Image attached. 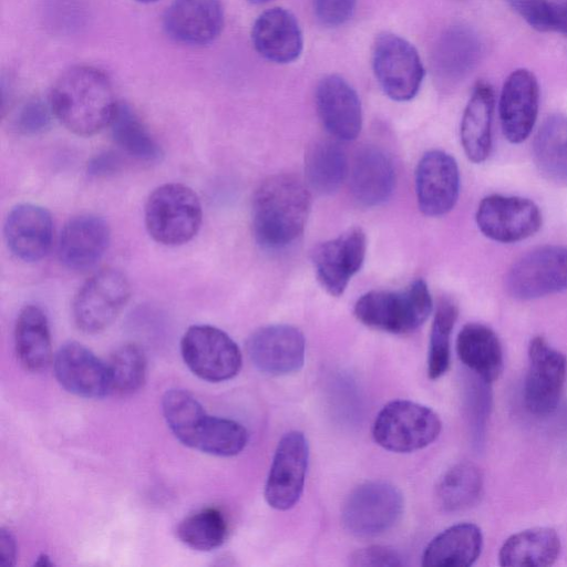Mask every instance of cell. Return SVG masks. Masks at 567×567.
I'll use <instances>...</instances> for the list:
<instances>
[{
  "mask_svg": "<svg viewBox=\"0 0 567 567\" xmlns=\"http://www.w3.org/2000/svg\"><path fill=\"white\" fill-rule=\"evenodd\" d=\"M53 369L61 386L78 396L95 399L111 393L107 364L79 342H66L58 350Z\"/></svg>",
  "mask_w": 567,
  "mask_h": 567,
  "instance_id": "d6986e66",
  "label": "cell"
},
{
  "mask_svg": "<svg viewBox=\"0 0 567 567\" xmlns=\"http://www.w3.org/2000/svg\"><path fill=\"white\" fill-rule=\"evenodd\" d=\"M494 91L486 82L474 86L465 106L460 128L462 147L466 157L476 164L487 159L492 151V122Z\"/></svg>",
  "mask_w": 567,
  "mask_h": 567,
  "instance_id": "d4e9b609",
  "label": "cell"
},
{
  "mask_svg": "<svg viewBox=\"0 0 567 567\" xmlns=\"http://www.w3.org/2000/svg\"><path fill=\"white\" fill-rule=\"evenodd\" d=\"M14 349L28 371L45 370L52 359L51 334L44 311L34 305L21 309L14 326Z\"/></svg>",
  "mask_w": 567,
  "mask_h": 567,
  "instance_id": "f1b7e54d",
  "label": "cell"
},
{
  "mask_svg": "<svg viewBox=\"0 0 567 567\" xmlns=\"http://www.w3.org/2000/svg\"><path fill=\"white\" fill-rule=\"evenodd\" d=\"M482 55V43L477 34L465 27L446 31L437 44V72L447 81H460L476 66Z\"/></svg>",
  "mask_w": 567,
  "mask_h": 567,
  "instance_id": "1f68e13d",
  "label": "cell"
},
{
  "mask_svg": "<svg viewBox=\"0 0 567 567\" xmlns=\"http://www.w3.org/2000/svg\"><path fill=\"white\" fill-rule=\"evenodd\" d=\"M439 415L409 400L385 404L377 415L372 435L378 445L395 453H411L433 443L441 433Z\"/></svg>",
  "mask_w": 567,
  "mask_h": 567,
  "instance_id": "5b68a950",
  "label": "cell"
},
{
  "mask_svg": "<svg viewBox=\"0 0 567 567\" xmlns=\"http://www.w3.org/2000/svg\"><path fill=\"white\" fill-rule=\"evenodd\" d=\"M350 190L354 200L363 207L385 203L393 193L395 171L391 158L380 148H361L350 168Z\"/></svg>",
  "mask_w": 567,
  "mask_h": 567,
  "instance_id": "cb8c5ba5",
  "label": "cell"
},
{
  "mask_svg": "<svg viewBox=\"0 0 567 567\" xmlns=\"http://www.w3.org/2000/svg\"><path fill=\"white\" fill-rule=\"evenodd\" d=\"M109 126L118 147L135 159L155 162L162 156L158 143L128 105L117 104Z\"/></svg>",
  "mask_w": 567,
  "mask_h": 567,
  "instance_id": "e575fe53",
  "label": "cell"
},
{
  "mask_svg": "<svg viewBox=\"0 0 567 567\" xmlns=\"http://www.w3.org/2000/svg\"><path fill=\"white\" fill-rule=\"evenodd\" d=\"M533 158L539 173L555 183H567V116L545 118L533 141Z\"/></svg>",
  "mask_w": 567,
  "mask_h": 567,
  "instance_id": "4dcf8cb0",
  "label": "cell"
},
{
  "mask_svg": "<svg viewBox=\"0 0 567 567\" xmlns=\"http://www.w3.org/2000/svg\"><path fill=\"white\" fill-rule=\"evenodd\" d=\"M131 297L126 276L115 268L92 275L76 292L72 313L78 328L97 333L107 328L121 313Z\"/></svg>",
  "mask_w": 567,
  "mask_h": 567,
  "instance_id": "9c48e42d",
  "label": "cell"
},
{
  "mask_svg": "<svg viewBox=\"0 0 567 567\" xmlns=\"http://www.w3.org/2000/svg\"><path fill=\"white\" fill-rule=\"evenodd\" d=\"M349 174L348 157L336 141L312 142L305 155L308 185L320 195L336 193Z\"/></svg>",
  "mask_w": 567,
  "mask_h": 567,
  "instance_id": "f546056e",
  "label": "cell"
},
{
  "mask_svg": "<svg viewBox=\"0 0 567 567\" xmlns=\"http://www.w3.org/2000/svg\"><path fill=\"white\" fill-rule=\"evenodd\" d=\"M512 9L533 29L567 37V3L551 0H507Z\"/></svg>",
  "mask_w": 567,
  "mask_h": 567,
  "instance_id": "ab89813d",
  "label": "cell"
},
{
  "mask_svg": "<svg viewBox=\"0 0 567 567\" xmlns=\"http://www.w3.org/2000/svg\"><path fill=\"white\" fill-rule=\"evenodd\" d=\"M107 364L111 393L128 395L138 391L146 379V357L134 343L118 347L110 357Z\"/></svg>",
  "mask_w": 567,
  "mask_h": 567,
  "instance_id": "74e56055",
  "label": "cell"
},
{
  "mask_svg": "<svg viewBox=\"0 0 567 567\" xmlns=\"http://www.w3.org/2000/svg\"><path fill=\"white\" fill-rule=\"evenodd\" d=\"M251 42L266 60L286 64L297 60L303 49V38L295 16L284 8L264 11L254 22Z\"/></svg>",
  "mask_w": 567,
  "mask_h": 567,
  "instance_id": "603a6c76",
  "label": "cell"
},
{
  "mask_svg": "<svg viewBox=\"0 0 567 567\" xmlns=\"http://www.w3.org/2000/svg\"><path fill=\"white\" fill-rule=\"evenodd\" d=\"M246 351L260 372L281 377L298 372L303 367L306 341L296 327L270 324L249 336Z\"/></svg>",
  "mask_w": 567,
  "mask_h": 567,
  "instance_id": "9a60e30c",
  "label": "cell"
},
{
  "mask_svg": "<svg viewBox=\"0 0 567 567\" xmlns=\"http://www.w3.org/2000/svg\"><path fill=\"white\" fill-rule=\"evenodd\" d=\"M357 0H313V12L324 27L344 24L353 14Z\"/></svg>",
  "mask_w": 567,
  "mask_h": 567,
  "instance_id": "7bdbcfd3",
  "label": "cell"
},
{
  "mask_svg": "<svg viewBox=\"0 0 567 567\" xmlns=\"http://www.w3.org/2000/svg\"><path fill=\"white\" fill-rule=\"evenodd\" d=\"M162 410L176 439L193 449L208 416L203 405L187 391L172 389L162 399Z\"/></svg>",
  "mask_w": 567,
  "mask_h": 567,
  "instance_id": "836d02e7",
  "label": "cell"
},
{
  "mask_svg": "<svg viewBox=\"0 0 567 567\" xmlns=\"http://www.w3.org/2000/svg\"><path fill=\"white\" fill-rule=\"evenodd\" d=\"M483 491V475L473 463L461 462L449 468L435 488V498L441 509L449 513L472 507Z\"/></svg>",
  "mask_w": 567,
  "mask_h": 567,
  "instance_id": "d6a6232c",
  "label": "cell"
},
{
  "mask_svg": "<svg viewBox=\"0 0 567 567\" xmlns=\"http://www.w3.org/2000/svg\"><path fill=\"white\" fill-rule=\"evenodd\" d=\"M456 318V305L450 299L441 300L434 315L430 334L427 375L432 380L441 378L449 370L451 334Z\"/></svg>",
  "mask_w": 567,
  "mask_h": 567,
  "instance_id": "f35d334b",
  "label": "cell"
},
{
  "mask_svg": "<svg viewBox=\"0 0 567 567\" xmlns=\"http://www.w3.org/2000/svg\"><path fill=\"white\" fill-rule=\"evenodd\" d=\"M309 462V445L305 434L290 431L276 447L265 485L268 505L278 511L293 507L302 492Z\"/></svg>",
  "mask_w": 567,
  "mask_h": 567,
  "instance_id": "4fadbf2b",
  "label": "cell"
},
{
  "mask_svg": "<svg viewBox=\"0 0 567 567\" xmlns=\"http://www.w3.org/2000/svg\"><path fill=\"white\" fill-rule=\"evenodd\" d=\"M349 564L354 567H401L406 563L395 548L373 545L353 551Z\"/></svg>",
  "mask_w": 567,
  "mask_h": 567,
  "instance_id": "60d3db41",
  "label": "cell"
},
{
  "mask_svg": "<svg viewBox=\"0 0 567 567\" xmlns=\"http://www.w3.org/2000/svg\"><path fill=\"white\" fill-rule=\"evenodd\" d=\"M432 297L426 282L415 279L400 290H371L355 302L353 312L364 326L405 334L421 327L431 315Z\"/></svg>",
  "mask_w": 567,
  "mask_h": 567,
  "instance_id": "3957f363",
  "label": "cell"
},
{
  "mask_svg": "<svg viewBox=\"0 0 567 567\" xmlns=\"http://www.w3.org/2000/svg\"><path fill=\"white\" fill-rule=\"evenodd\" d=\"M311 208V195L303 183L290 174H275L255 190L251 225L257 243L279 250L292 245L303 233Z\"/></svg>",
  "mask_w": 567,
  "mask_h": 567,
  "instance_id": "6da1fadb",
  "label": "cell"
},
{
  "mask_svg": "<svg viewBox=\"0 0 567 567\" xmlns=\"http://www.w3.org/2000/svg\"><path fill=\"white\" fill-rule=\"evenodd\" d=\"M111 239L109 224L100 216L83 214L70 219L63 227L58 255L72 270L94 267L106 252Z\"/></svg>",
  "mask_w": 567,
  "mask_h": 567,
  "instance_id": "44dd1931",
  "label": "cell"
},
{
  "mask_svg": "<svg viewBox=\"0 0 567 567\" xmlns=\"http://www.w3.org/2000/svg\"><path fill=\"white\" fill-rule=\"evenodd\" d=\"M475 220L485 237L512 244L536 234L543 218L539 207L529 198L493 194L480 202Z\"/></svg>",
  "mask_w": 567,
  "mask_h": 567,
  "instance_id": "7c38bea8",
  "label": "cell"
},
{
  "mask_svg": "<svg viewBox=\"0 0 567 567\" xmlns=\"http://www.w3.org/2000/svg\"><path fill=\"white\" fill-rule=\"evenodd\" d=\"M403 508V495L394 485L370 481L349 494L342 506L341 520L357 537H375L396 525Z\"/></svg>",
  "mask_w": 567,
  "mask_h": 567,
  "instance_id": "8992f818",
  "label": "cell"
},
{
  "mask_svg": "<svg viewBox=\"0 0 567 567\" xmlns=\"http://www.w3.org/2000/svg\"><path fill=\"white\" fill-rule=\"evenodd\" d=\"M567 374L566 355L543 337L528 346V369L524 383V403L537 416L551 414L558 406Z\"/></svg>",
  "mask_w": 567,
  "mask_h": 567,
  "instance_id": "8fae6325",
  "label": "cell"
},
{
  "mask_svg": "<svg viewBox=\"0 0 567 567\" xmlns=\"http://www.w3.org/2000/svg\"><path fill=\"white\" fill-rule=\"evenodd\" d=\"M316 107L326 131L338 141H353L362 128V109L355 90L341 76L322 78L316 89Z\"/></svg>",
  "mask_w": 567,
  "mask_h": 567,
  "instance_id": "ac0fdd59",
  "label": "cell"
},
{
  "mask_svg": "<svg viewBox=\"0 0 567 567\" xmlns=\"http://www.w3.org/2000/svg\"><path fill=\"white\" fill-rule=\"evenodd\" d=\"M145 227L150 236L165 246H179L198 233L203 209L198 195L181 183L155 188L144 207Z\"/></svg>",
  "mask_w": 567,
  "mask_h": 567,
  "instance_id": "277c9868",
  "label": "cell"
},
{
  "mask_svg": "<svg viewBox=\"0 0 567 567\" xmlns=\"http://www.w3.org/2000/svg\"><path fill=\"white\" fill-rule=\"evenodd\" d=\"M223 27L224 9L219 0H174L164 14L166 33L184 44H208Z\"/></svg>",
  "mask_w": 567,
  "mask_h": 567,
  "instance_id": "7402d4cb",
  "label": "cell"
},
{
  "mask_svg": "<svg viewBox=\"0 0 567 567\" xmlns=\"http://www.w3.org/2000/svg\"><path fill=\"white\" fill-rule=\"evenodd\" d=\"M539 107V85L527 69L513 71L504 82L498 101L501 126L505 138L524 142L536 123Z\"/></svg>",
  "mask_w": 567,
  "mask_h": 567,
  "instance_id": "e0dca14e",
  "label": "cell"
},
{
  "mask_svg": "<svg viewBox=\"0 0 567 567\" xmlns=\"http://www.w3.org/2000/svg\"><path fill=\"white\" fill-rule=\"evenodd\" d=\"M52 110L39 100L27 102L19 111L14 124L22 134H38L49 127Z\"/></svg>",
  "mask_w": 567,
  "mask_h": 567,
  "instance_id": "b9f144b4",
  "label": "cell"
},
{
  "mask_svg": "<svg viewBox=\"0 0 567 567\" xmlns=\"http://www.w3.org/2000/svg\"><path fill=\"white\" fill-rule=\"evenodd\" d=\"M181 352L188 369L208 382L233 379L243 363L237 343L225 331L209 324L189 327L181 340Z\"/></svg>",
  "mask_w": 567,
  "mask_h": 567,
  "instance_id": "30bf717a",
  "label": "cell"
},
{
  "mask_svg": "<svg viewBox=\"0 0 567 567\" xmlns=\"http://www.w3.org/2000/svg\"><path fill=\"white\" fill-rule=\"evenodd\" d=\"M16 539L9 529L1 528L0 532V566L10 567L16 563Z\"/></svg>",
  "mask_w": 567,
  "mask_h": 567,
  "instance_id": "f6af8a7d",
  "label": "cell"
},
{
  "mask_svg": "<svg viewBox=\"0 0 567 567\" xmlns=\"http://www.w3.org/2000/svg\"><path fill=\"white\" fill-rule=\"evenodd\" d=\"M505 286L523 301L567 290V246L546 245L519 257L508 269Z\"/></svg>",
  "mask_w": 567,
  "mask_h": 567,
  "instance_id": "52a82bcc",
  "label": "cell"
},
{
  "mask_svg": "<svg viewBox=\"0 0 567 567\" xmlns=\"http://www.w3.org/2000/svg\"><path fill=\"white\" fill-rule=\"evenodd\" d=\"M415 193L424 215L439 217L447 214L460 193V171L454 157L439 150L426 152L415 169Z\"/></svg>",
  "mask_w": 567,
  "mask_h": 567,
  "instance_id": "2e32d148",
  "label": "cell"
},
{
  "mask_svg": "<svg viewBox=\"0 0 567 567\" xmlns=\"http://www.w3.org/2000/svg\"><path fill=\"white\" fill-rule=\"evenodd\" d=\"M375 79L385 95L398 102L412 100L424 79V66L416 49L402 37L384 32L372 50Z\"/></svg>",
  "mask_w": 567,
  "mask_h": 567,
  "instance_id": "ba28073f",
  "label": "cell"
},
{
  "mask_svg": "<svg viewBox=\"0 0 567 567\" xmlns=\"http://www.w3.org/2000/svg\"><path fill=\"white\" fill-rule=\"evenodd\" d=\"M248 1L251 2V3H255V4H260V3H265V2H267L269 0H248Z\"/></svg>",
  "mask_w": 567,
  "mask_h": 567,
  "instance_id": "7dc6e473",
  "label": "cell"
},
{
  "mask_svg": "<svg viewBox=\"0 0 567 567\" xmlns=\"http://www.w3.org/2000/svg\"><path fill=\"white\" fill-rule=\"evenodd\" d=\"M176 532L179 540L189 548L208 551L226 540L228 525L218 508L206 507L185 517Z\"/></svg>",
  "mask_w": 567,
  "mask_h": 567,
  "instance_id": "d590c367",
  "label": "cell"
},
{
  "mask_svg": "<svg viewBox=\"0 0 567 567\" xmlns=\"http://www.w3.org/2000/svg\"><path fill=\"white\" fill-rule=\"evenodd\" d=\"M365 251L367 237L360 227L350 228L316 246L311 261L322 288L333 297L341 296L361 269Z\"/></svg>",
  "mask_w": 567,
  "mask_h": 567,
  "instance_id": "5bb4252c",
  "label": "cell"
},
{
  "mask_svg": "<svg viewBox=\"0 0 567 567\" xmlns=\"http://www.w3.org/2000/svg\"><path fill=\"white\" fill-rule=\"evenodd\" d=\"M561 549L557 532L550 527H533L508 537L498 553L504 567H547L555 564Z\"/></svg>",
  "mask_w": 567,
  "mask_h": 567,
  "instance_id": "83f0119b",
  "label": "cell"
},
{
  "mask_svg": "<svg viewBox=\"0 0 567 567\" xmlns=\"http://www.w3.org/2000/svg\"><path fill=\"white\" fill-rule=\"evenodd\" d=\"M120 165V158L115 154L105 152L91 159L87 165V172L94 176H106L115 173Z\"/></svg>",
  "mask_w": 567,
  "mask_h": 567,
  "instance_id": "ee69618b",
  "label": "cell"
},
{
  "mask_svg": "<svg viewBox=\"0 0 567 567\" xmlns=\"http://www.w3.org/2000/svg\"><path fill=\"white\" fill-rule=\"evenodd\" d=\"M3 234L9 250L19 259L33 262L50 250L53 238L51 214L42 206L23 203L8 214Z\"/></svg>",
  "mask_w": 567,
  "mask_h": 567,
  "instance_id": "ffe728a7",
  "label": "cell"
},
{
  "mask_svg": "<svg viewBox=\"0 0 567 567\" xmlns=\"http://www.w3.org/2000/svg\"><path fill=\"white\" fill-rule=\"evenodd\" d=\"M49 104L53 115L72 133L91 136L109 126L117 103L107 75L89 65H76L55 81Z\"/></svg>",
  "mask_w": 567,
  "mask_h": 567,
  "instance_id": "7a4b0ae2",
  "label": "cell"
},
{
  "mask_svg": "<svg viewBox=\"0 0 567 567\" xmlns=\"http://www.w3.org/2000/svg\"><path fill=\"white\" fill-rule=\"evenodd\" d=\"M456 351L462 363L486 383L503 371V349L497 334L477 322L465 324L457 334Z\"/></svg>",
  "mask_w": 567,
  "mask_h": 567,
  "instance_id": "484cf974",
  "label": "cell"
},
{
  "mask_svg": "<svg viewBox=\"0 0 567 567\" xmlns=\"http://www.w3.org/2000/svg\"><path fill=\"white\" fill-rule=\"evenodd\" d=\"M483 548L481 528L472 523H460L437 534L425 547L422 566L468 567Z\"/></svg>",
  "mask_w": 567,
  "mask_h": 567,
  "instance_id": "4316f807",
  "label": "cell"
},
{
  "mask_svg": "<svg viewBox=\"0 0 567 567\" xmlns=\"http://www.w3.org/2000/svg\"><path fill=\"white\" fill-rule=\"evenodd\" d=\"M137 1L147 3V2H153V1H156V0H137Z\"/></svg>",
  "mask_w": 567,
  "mask_h": 567,
  "instance_id": "c3c4849f",
  "label": "cell"
},
{
  "mask_svg": "<svg viewBox=\"0 0 567 567\" xmlns=\"http://www.w3.org/2000/svg\"><path fill=\"white\" fill-rule=\"evenodd\" d=\"M248 443V432L238 422L208 415L195 443V450L216 455L234 456Z\"/></svg>",
  "mask_w": 567,
  "mask_h": 567,
  "instance_id": "8d00e7d4",
  "label": "cell"
},
{
  "mask_svg": "<svg viewBox=\"0 0 567 567\" xmlns=\"http://www.w3.org/2000/svg\"><path fill=\"white\" fill-rule=\"evenodd\" d=\"M35 565L39 566H52L53 563L51 561L50 557L45 554H42L38 557Z\"/></svg>",
  "mask_w": 567,
  "mask_h": 567,
  "instance_id": "bcb514c9",
  "label": "cell"
}]
</instances>
